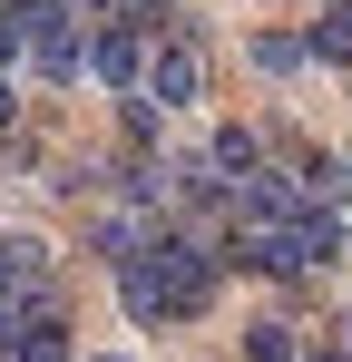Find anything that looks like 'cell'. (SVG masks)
I'll list each match as a JSON object with an SVG mask.
<instances>
[{"label": "cell", "mask_w": 352, "mask_h": 362, "mask_svg": "<svg viewBox=\"0 0 352 362\" xmlns=\"http://www.w3.org/2000/svg\"><path fill=\"white\" fill-rule=\"evenodd\" d=\"M216 284H225V255H216V235H196V226H167V235L117 274V294H127L137 323H196V313L216 303Z\"/></svg>", "instance_id": "1"}, {"label": "cell", "mask_w": 352, "mask_h": 362, "mask_svg": "<svg viewBox=\"0 0 352 362\" xmlns=\"http://www.w3.org/2000/svg\"><path fill=\"white\" fill-rule=\"evenodd\" d=\"M20 40H30V69H40V78H78V69H88L78 0H20Z\"/></svg>", "instance_id": "2"}, {"label": "cell", "mask_w": 352, "mask_h": 362, "mask_svg": "<svg viewBox=\"0 0 352 362\" xmlns=\"http://www.w3.org/2000/svg\"><path fill=\"white\" fill-rule=\"evenodd\" d=\"M137 98H157V108H196V98H206V49H196V40H157Z\"/></svg>", "instance_id": "3"}, {"label": "cell", "mask_w": 352, "mask_h": 362, "mask_svg": "<svg viewBox=\"0 0 352 362\" xmlns=\"http://www.w3.org/2000/svg\"><path fill=\"white\" fill-rule=\"evenodd\" d=\"M88 69L108 78L117 98H127V88L147 78V30H137V20H98V40H88Z\"/></svg>", "instance_id": "4"}, {"label": "cell", "mask_w": 352, "mask_h": 362, "mask_svg": "<svg viewBox=\"0 0 352 362\" xmlns=\"http://www.w3.org/2000/svg\"><path fill=\"white\" fill-rule=\"evenodd\" d=\"M0 362H69V323H59V303L10 313V323H0Z\"/></svg>", "instance_id": "5"}, {"label": "cell", "mask_w": 352, "mask_h": 362, "mask_svg": "<svg viewBox=\"0 0 352 362\" xmlns=\"http://www.w3.org/2000/svg\"><path fill=\"white\" fill-rule=\"evenodd\" d=\"M303 49H313V59H333V69H352V0H323V10H313Z\"/></svg>", "instance_id": "6"}, {"label": "cell", "mask_w": 352, "mask_h": 362, "mask_svg": "<svg viewBox=\"0 0 352 362\" xmlns=\"http://www.w3.org/2000/svg\"><path fill=\"white\" fill-rule=\"evenodd\" d=\"M245 362H303L293 323H254V333H245Z\"/></svg>", "instance_id": "7"}, {"label": "cell", "mask_w": 352, "mask_h": 362, "mask_svg": "<svg viewBox=\"0 0 352 362\" xmlns=\"http://www.w3.org/2000/svg\"><path fill=\"white\" fill-rule=\"evenodd\" d=\"M303 59H313V49H303L293 30H264V40H254V69H274V78H284V69H303Z\"/></svg>", "instance_id": "8"}, {"label": "cell", "mask_w": 352, "mask_h": 362, "mask_svg": "<svg viewBox=\"0 0 352 362\" xmlns=\"http://www.w3.org/2000/svg\"><path fill=\"white\" fill-rule=\"evenodd\" d=\"M88 10H98V20H137V30L157 20V0H88Z\"/></svg>", "instance_id": "9"}, {"label": "cell", "mask_w": 352, "mask_h": 362, "mask_svg": "<svg viewBox=\"0 0 352 362\" xmlns=\"http://www.w3.org/2000/svg\"><path fill=\"white\" fill-rule=\"evenodd\" d=\"M10 118H20V98H10V78H0V127H10Z\"/></svg>", "instance_id": "10"}, {"label": "cell", "mask_w": 352, "mask_h": 362, "mask_svg": "<svg viewBox=\"0 0 352 362\" xmlns=\"http://www.w3.org/2000/svg\"><path fill=\"white\" fill-rule=\"evenodd\" d=\"M108 362H117V353H108Z\"/></svg>", "instance_id": "11"}]
</instances>
